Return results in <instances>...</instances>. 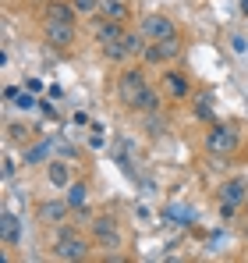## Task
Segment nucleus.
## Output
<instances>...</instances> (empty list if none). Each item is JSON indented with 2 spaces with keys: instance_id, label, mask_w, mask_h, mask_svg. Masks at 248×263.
Returning a JSON list of instances; mask_svg holds the SVG:
<instances>
[{
  "instance_id": "obj_1",
  "label": "nucleus",
  "mask_w": 248,
  "mask_h": 263,
  "mask_svg": "<svg viewBox=\"0 0 248 263\" xmlns=\"http://www.w3.org/2000/svg\"><path fill=\"white\" fill-rule=\"evenodd\" d=\"M238 146H241V128H238L234 121L216 118V121H209V125H206L202 149H206L213 160H231V157L238 153Z\"/></svg>"
},
{
  "instance_id": "obj_2",
  "label": "nucleus",
  "mask_w": 248,
  "mask_h": 263,
  "mask_svg": "<svg viewBox=\"0 0 248 263\" xmlns=\"http://www.w3.org/2000/svg\"><path fill=\"white\" fill-rule=\"evenodd\" d=\"M92 238H85L78 228H71L68 220L64 224H57V231H53V242H50V253L57 256V260L64 263H82L92 256Z\"/></svg>"
},
{
  "instance_id": "obj_3",
  "label": "nucleus",
  "mask_w": 248,
  "mask_h": 263,
  "mask_svg": "<svg viewBox=\"0 0 248 263\" xmlns=\"http://www.w3.org/2000/svg\"><path fill=\"white\" fill-rule=\"evenodd\" d=\"M149 86H153V82H149L146 64H128L121 75H117V100H121V107L128 110V114H135L138 96H142Z\"/></svg>"
},
{
  "instance_id": "obj_4",
  "label": "nucleus",
  "mask_w": 248,
  "mask_h": 263,
  "mask_svg": "<svg viewBox=\"0 0 248 263\" xmlns=\"http://www.w3.org/2000/svg\"><path fill=\"white\" fill-rule=\"evenodd\" d=\"M89 238H92L99 249H107V253L124 249L121 224H117V217H114V214H96V217L89 220Z\"/></svg>"
},
{
  "instance_id": "obj_5",
  "label": "nucleus",
  "mask_w": 248,
  "mask_h": 263,
  "mask_svg": "<svg viewBox=\"0 0 248 263\" xmlns=\"http://www.w3.org/2000/svg\"><path fill=\"white\" fill-rule=\"evenodd\" d=\"M138 29H142V36L149 40V43H156V40H170V36H181L177 32V22L163 14V11H149V14H142L138 18Z\"/></svg>"
},
{
  "instance_id": "obj_6",
  "label": "nucleus",
  "mask_w": 248,
  "mask_h": 263,
  "mask_svg": "<svg viewBox=\"0 0 248 263\" xmlns=\"http://www.w3.org/2000/svg\"><path fill=\"white\" fill-rule=\"evenodd\" d=\"M181 50H184L181 36L156 40V43H149V50L142 53V64H146V68H167L170 61H177V57H181Z\"/></svg>"
},
{
  "instance_id": "obj_7",
  "label": "nucleus",
  "mask_w": 248,
  "mask_h": 263,
  "mask_svg": "<svg viewBox=\"0 0 248 263\" xmlns=\"http://www.w3.org/2000/svg\"><path fill=\"white\" fill-rule=\"evenodd\" d=\"M43 43L50 46V50L68 53L71 46L78 43V25H68V22H43Z\"/></svg>"
},
{
  "instance_id": "obj_8",
  "label": "nucleus",
  "mask_w": 248,
  "mask_h": 263,
  "mask_svg": "<svg viewBox=\"0 0 248 263\" xmlns=\"http://www.w3.org/2000/svg\"><path fill=\"white\" fill-rule=\"evenodd\" d=\"M68 217H75V210H71V203H68L64 196H57V199H39V203H36V220L46 224V228H57V224H64Z\"/></svg>"
},
{
  "instance_id": "obj_9",
  "label": "nucleus",
  "mask_w": 248,
  "mask_h": 263,
  "mask_svg": "<svg viewBox=\"0 0 248 263\" xmlns=\"http://www.w3.org/2000/svg\"><path fill=\"white\" fill-rule=\"evenodd\" d=\"M110 160L114 164H121L124 171H131V164H138V142L128 135V132H117L114 139H110Z\"/></svg>"
},
{
  "instance_id": "obj_10",
  "label": "nucleus",
  "mask_w": 248,
  "mask_h": 263,
  "mask_svg": "<svg viewBox=\"0 0 248 263\" xmlns=\"http://www.w3.org/2000/svg\"><path fill=\"white\" fill-rule=\"evenodd\" d=\"M138 132H142L149 142H163L167 135H170V118H167V110L138 114Z\"/></svg>"
},
{
  "instance_id": "obj_11",
  "label": "nucleus",
  "mask_w": 248,
  "mask_h": 263,
  "mask_svg": "<svg viewBox=\"0 0 248 263\" xmlns=\"http://www.w3.org/2000/svg\"><path fill=\"white\" fill-rule=\"evenodd\" d=\"M160 86H163L167 100H188V96H192V79H188V71H181V68H167Z\"/></svg>"
},
{
  "instance_id": "obj_12",
  "label": "nucleus",
  "mask_w": 248,
  "mask_h": 263,
  "mask_svg": "<svg viewBox=\"0 0 248 263\" xmlns=\"http://www.w3.org/2000/svg\"><path fill=\"white\" fill-rule=\"evenodd\" d=\"M22 238H25V220L14 210H4L0 214V246L14 249V246H22Z\"/></svg>"
},
{
  "instance_id": "obj_13",
  "label": "nucleus",
  "mask_w": 248,
  "mask_h": 263,
  "mask_svg": "<svg viewBox=\"0 0 248 263\" xmlns=\"http://www.w3.org/2000/svg\"><path fill=\"white\" fill-rule=\"evenodd\" d=\"M50 157H53V139H32L29 146H22V164L25 167H46Z\"/></svg>"
},
{
  "instance_id": "obj_14",
  "label": "nucleus",
  "mask_w": 248,
  "mask_h": 263,
  "mask_svg": "<svg viewBox=\"0 0 248 263\" xmlns=\"http://www.w3.org/2000/svg\"><path fill=\"white\" fill-rule=\"evenodd\" d=\"M124 22H114V18H92V40H96V46H107V43H114V40H121L124 36Z\"/></svg>"
},
{
  "instance_id": "obj_15",
  "label": "nucleus",
  "mask_w": 248,
  "mask_h": 263,
  "mask_svg": "<svg viewBox=\"0 0 248 263\" xmlns=\"http://www.w3.org/2000/svg\"><path fill=\"white\" fill-rule=\"evenodd\" d=\"M43 171H46V181H50L53 189H60V192L75 181V175H71V160H64V157H50Z\"/></svg>"
},
{
  "instance_id": "obj_16",
  "label": "nucleus",
  "mask_w": 248,
  "mask_h": 263,
  "mask_svg": "<svg viewBox=\"0 0 248 263\" xmlns=\"http://www.w3.org/2000/svg\"><path fill=\"white\" fill-rule=\"evenodd\" d=\"M216 199H227V203L245 206V199H248V178L245 175L223 178V181H220V189H216Z\"/></svg>"
},
{
  "instance_id": "obj_17",
  "label": "nucleus",
  "mask_w": 248,
  "mask_h": 263,
  "mask_svg": "<svg viewBox=\"0 0 248 263\" xmlns=\"http://www.w3.org/2000/svg\"><path fill=\"white\" fill-rule=\"evenodd\" d=\"M43 22H68V25H78V11L71 7V0H46V4H43Z\"/></svg>"
},
{
  "instance_id": "obj_18",
  "label": "nucleus",
  "mask_w": 248,
  "mask_h": 263,
  "mask_svg": "<svg viewBox=\"0 0 248 263\" xmlns=\"http://www.w3.org/2000/svg\"><path fill=\"white\" fill-rule=\"evenodd\" d=\"M121 43H124V50H128V61H142V53L149 50V40L142 36V29H124Z\"/></svg>"
},
{
  "instance_id": "obj_19",
  "label": "nucleus",
  "mask_w": 248,
  "mask_h": 263,
  "mask_svg": "<svg viewBox=\"0 0 248 263\" xmlns=\"http://www.w3.org/2000/svg\"><path fill=\"white\" fill-rule=\"evenodd\" d=\"M192 118H195V121H202V125L216 121V110H213V92H209V89L195 92V100H192Z\"/></svg>"
},
{
  "instance_id": "obj_20",
  "label": "nucleus",
  "mask_w": 248,
  "mask_h": 263,
  "mask_svg": "<svg viewBox=\"0 0 248 263\" xmlns=\"http://www.w3.org/2000/svg\"><path fill=\"white\" fill-rule=\"evenodd\" d=\"M163 100L167 92L163 86H149L142 96H138V107H135V114H153V110H163Z\"/></svg>"
},
{
  "instance_id": "obj_21",
  "label": "nucleus",
  "mask_w": 248,
  "mask_h": 263,
  "mask_svg": "<svg viewBox=\"0 0 248 263\" xmlns=\"http://www.w3.org/2000/svg\"><path fill=\"white\" fill-rule=\"evenodd\" d=\"M4 135H7V146H29L36 139L25 121H4Z\"/></svg>"
},
{
  "instance_id": "obj_22",
  "label": "nucleus",
  "mask_w": 248,
  "mask_h": 263,
  "mask_svg": "<svg viewBox=\"0 0 248 263\" xmlns=\"http://www.w3.org/2000/svg\"><path fill=\"white\" fill-rule=\"evenodd\" d=\"M64 199L71 203V210H75V214H78V210H85V206H89V181H85V178H82V181L75 178V181L64 189Z\"/></svg>"
},
{
  "instance_id": "obj_23",
  "label": "nucleus",
  "mask_w": 248,
  "mask_h": 263,
  "mask_svg": "<svg viewBox=\"0 0 248 263\" xmlns=\"http://www.w3.org/2000/svg\"><path fill=\"white\" fill-rule=\"evenodd\" d=\"M99 14L128 25V22H131V4H128V0H99Z\"/></svg>"
},
{
  "instance_id": "obj_24",
  "label": "nucleus",
  "mask_w": 248,
  "mask_h": 263,
  "mask_svg": "<svg viewBox=\"0 0 248 263\" xmlns=\"http://www.w3.org/2000/svg\"><path fill=\"white\" fill-rule=\"evenodd\" d=\"M85 146H89L92 153H103V149H110V139H107V128H103L99 121H92V125H89V135H85Z\"/></svg>"
},
{
  "instance_id": "obj_25",
  "label": "nucleus",
  "mask_w": 248,
  "mask_h": 263,
  "mask_svg": "<svg viewBox=\"0 0 248 263\" xmlns=\"http://www.w3.org/2000/svg\"><path fill=\"white\" fill-rule=\"evenodd\" d=\"M238 214H245V206H238V203H227V199H216V217L223 220V224L238 220Z\"/></svg>"
},
{
  "instance_id": "obj_26",
  "label": "nucleus",
  "mask_w": 248,
  "mask_h": 263,
  "mask_svg": "<svg viewBox=\"0 0 248 263\" xmlns=\"http://www.w3.org/2000/svg\"><path fill=\"white\" fill-rule=\"evenodd\" d=\"M99 50H103V57H107L110 64H124V61H128V50H124V43H121V40H114V43L99 46Z\"/></svg>"
},
{
  "instance_id": "obj_27",
  "label": "nucleus",
  "mask_w": 248,
  "mask_h": 263,
  "mask_svg": "<svg viewBox=\"0 0 248 263\" xmlns=\"http://www.w3.org/2000/svg\"><path fill=\"white\" fill-rule=\"evenodd\" d=\"M11 107H14V110H22V114H29V110H36V107H39V96H36V92H29V89H22V92H18V100H14Z\"/></svg>"
},
{
  "instance_id": "obj_28",
  "label": "nucleus",
  "mask_w": 248,
  "mask_h": 263,
  "mask_svg": "<svg viewBox=\"0 0 248 263\" xmlns=\"http://www.w3.org/2000/svg\"><path fill=\"white\" fill-rule=\"evenodd\" d=\"M78 18H99V0H71Z\"/></svg>"
},
{
  "instance_id": "obj_29",
  "label": "nucleus",
  "mask_w": 248,
  "mask_h": 263,
  "mask_svg": "<svg viewBox=\"0 0 248 263\" xmlns=\"http://www.w3.org/2000/svg\"><path fill=\"white\" fill-rule=\"evenodd\" d=\"M14 175H18V160H14V153L7 149V153H4V167H0V178H4V181H11Z\"/></svg>"
},
{
  "instance_id": "obj_30",
  "label": "nucleus",
  "mask_w": 248,
  "mask_h": 263,
  "mask_svg": "<svg viewBox=\"0 0 248 263\" xmlns=\"http://www.w3.org/2000/svg\"><path fill=\"white\" fill-rule=\"evenodd\" d=\"M22 89H25V86H14V82H7V86H4V92H0V96H4V103L11 107V103L18 100V92H22Z\"/></svg>"
},
{
  "instance_id": "obj_31",
  "label": "nucleus",
  "mask_w": 248,
  "mask_h": 263,
  "mask_svg": "<svg viewBox=\"0 0 248 263\" xmlns=\"http://www.w3.org/2000/svg\"><path fill=\"white\" fill-rule=\"evenodd\" d=\"M39 110L46 114V118H50V121H60V110H57V107H53L50 100H39Z\"/></svg>"
},
{
  "instance_id": "obj_32",
  "label": "nucleus",
  "mask_w": 248,
  "mask_h": 263,
  "mask_svg": "<svg viewBox=\"0 0 248 263\" xmlns=\"http://www.w3.org/2000/svg\"><path fill=\"white\" fill-rule=\"evenodd\" d=\"M71 125H75V128H89V125H92V118H89L85 110H75V114H71Z\"/></svg>"
},
{
  "instance_id": "obj_33",
  "label": "nucleus",
  "mask_w": 248,
  "mask_h": 263,
  "mask_svg": "<svg viewBox=\"0 0 248 263\" xmlns=\"http://www.w3.org/2000/svg\"><path fill=\"white\" fill-rule=\"evenodd\" d=\"M22 86L29 89V92H36V96H39V92H43V79H36V75H32V79H25Z\"/></svg>"
},
{
  "instance_id": "obj_34",
  "label": "nucleus",
  "mask_w": 248,
  "mask_h": 263,
  "mask_svg": "<svg viewBox=\"0 0 248 263\" xmlns=\"http://www.w3.org/2000/svg\"><path fill=\"white\" fill-rule=\"evenodd\" d=\"M135 217H142V220H146V224H149V220H153V214H149L146 206H138V203H135Z\"/></svg>"
},
{
  "instance_id": "obj_35",
  "label": "nucleus",
  "mask_w": 248,
  "mask_h": 263,
  "mask_svg": "<svg viewBox=\"0 0 248 263\" xmlns=\"http://www.w3.org/2000/svg\"><path fill=\"white\" fill-rule=\"evenodd\" d=\"M245 46H248L245 36H234V50H238V53H245Z\"/></svg>"
},
{
  "instance_id": "obj_36",
  "label": "nucleus",
  "mask_w": 248,
  "mask_h": 263,
  "mask_svg": "<svg viewBox=\"0 0 248 263\" xmlns=\"http://www.w3.org/2000/svg\"><path fill=\"white\" fill-rule=\"evenodd\" d=\"M245 217H248V199H245Z\"/></svg>"
},
{
  "instance_id": "obj_37",
  "label": "nucleus",
  "mask_w": 248,
  "mask_h": 263,
  "mask_svg": "<svg viewBox=\"0 0 248 263\" xmlns=\"http://www.w3.org/2000/svg\"><path fill=\"white\" fill-rule=\"evenodd\" d=\"M245 242H248V224H245Z\"/></svg>"
}]
</instances>
